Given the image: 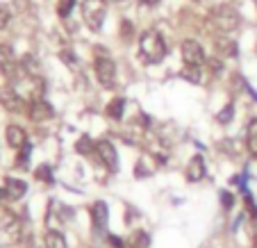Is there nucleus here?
<instances>
[{
    "instance_id": "1",
    "label": "nucleus",
    "mask_w": 257,
    "mask_h": 248,
    "mask_svg": "<svg viewBox=\"0 0 257 248\" xmlns=\"http://www.w3.org/2000/svg\"><path fill=\"white\" fill-rule=\"evenodd\" d=\"M139 57L146 64H160L166 57V41L157 30H148L141 34L139 41Z\"/></svg>"
},
{
    "instance_id": "2",
    "label": "nucleus",
    "mask_w": 257,
    "mask_h": 248,
    "mask_svg": "<svg viewBox=\"0 0 257 248\" xmlns=\"http://www.w3.org/2000/svg\"><path fill=\"white\" fill-rule=\"evenodd\" d=\"M107 14V3L105 0H84L82 3V19L89 30L98 32L102 28V21Z\"/></svg>"
},
{
    "instance_id": "3",
    "label": "nucleus",
    "mask_w": 257,
    "mask_h": 248,
    "mask_svg": "<svg viewBox=\"0 0 257 248\" xmlns=\"http://www.w3.org/2000/svg\"><path fill=\"white\" fill-rule=\"evenodd\" d=\"M21 234H23V225L16 216L5 214L3 216V223H0V246H12V243L21 241Z\"/></svg>"
},
{
    "instance_id": "4",
    "label": "nucleus",
    "mask_w": 257,
    "mask_h": 248,
    "mask_svg": "<svg viewBox=\"0 0 257 248\" xmlns=\"http://www.w3.org/2000/svg\"><path fill=\"white\" fill-rule=\"evenodd\" d=\"M93 68H96V78L102 87H107V89L114 87V82H116V64L112 59L107 57V55L105 57H98Z\"/></svg>"
},
{
    "instance_id": "5",
    "label": "nucleus",
    "mask_w": 257,
    "mask_h": 248,
    "mask_svg": "<svg viewBox=\"0 0 257 248\" xmlns=\"http://www.w3.org/2000/svg\"><path fill=\"white\" fill-rule=\"evenodd\" d=\"M212 21L221 32H230V30H234L239 25V14L232 7H218V10H214Z\"/></svg>"
},
{
    "instance_id": "6",
    "label": "nucleus",
    "mask_w": 257,
    "mask_h": 248,
    "mask_svg": "<svg viewBox=\"0 0 257 248\" xmlns=\"http://www.w3.org/2000/svg\"><path fill=\"white\" fill-rule=\"evenodd\" d=\"M0 105L12 114H21L25 109V100L14 87H3L0 89Z\"/></svg>"
},
{
    "instance_id": "7",
    "label": "nucleus",
    "mask_w": 257,
    "mask_h": 248,
    "mask_svg": "<svg viewBox=\"0 0 257 248\" xmlns=\"http://www.w3.org/2000/svg\"><path fill=\"white\" fill-rule=\"evenodd\" d=\"M182 59H185V66H203L205 64L203 46L194 39L182 41Z\"/></svg>"
},
{
    "instance_id": "8",
    "label": "nucleus",
    "mask_w": 257,
    "mask_h": 248,
    "mask_svg": "<svg viewBox=\"0 0 257 248\" xmlns=\"http://www.w3.org/2000/svg\"><path fill=\"white\" fill-rule=\"evenodd\" d=\"M16 71H19V62H16L12 46L0 44V75H5L7 80H14Z\"/></svg>"
},
{
    "instance_id": "9",
    "label": "nucleus",
    "mask_w": 257,
    "mask_h": 248,
    "mask_svg": "<svg viewBox=\"0 0 257 248\" xmlns=\"http://www.w3.org/2000/svg\"><path fill=\"white\" fill-rule=\"evenodd\" d=\"M96 155L100 157V162L109 171H116L118 169V155H116V148L112 146V141H107V139L96 141Z\"/></svg>"
},
{
    "instance_id": "10",
    "label": "nucleus",
    "mask_w": 257,
    "mask_h": 248,
    "mask_svg": "<svg viewBox=\"0 0 257 248\" xmlns=\"http://www.w3.org/2000/svg\"><path fill=\"white\" fill-rule=\"evenodd\" d=\"M53 107H50L48 102L41 98V100H30V107H28V116L30 121L34 123H41V121H48V118H53Z\"/></svg>"
},
{
    "instance_id": "11",
    "label": "nucleus",
    "mask_w": 257,
    "mask_h": 248,
    "mask_svg": "<svg viewBox=\"0 0 257 248\" xmlns=\"http://www.w3.org/2000/svg\"><path fill=\"white\" fill-rule=\"evenodd\" d=\"M5 137H7V144H10L14 151H23L28 146V135L21 126H7L5 130Z\"/></svg>"
},
{
    "instance_id": "12",
    "label": "nucleus",
    "mask_w": 257,
    "mask_h": 248,
    "mask_svg": "<svg viewBox=\"0 0 257 248\" xmlns=\"http://www.w3.org/2000/svg\"><path fill=\"white\" fill-rule=\"evenodd\" d=\"M205 178V160L200 155L191 157L187 164V180L189 182H200Z\"/></svg>"
},
{
    "instance_id": "13",
    "label": "nucleus",
    "mask_w": 257,
    "mask_h": 248,
    "mask_svg": "<svg viewBox=\"0 0 257 248\" xmlns=\"http://www.w3.org/2000/svg\"><path fill=\"white\" fill-rule=\"evenodd\" d=\"M107 216H109L107 203H102V200H96V203L91 205V221H93V225H96V230L105 228V225H107Z\"/></svg>"
},
{
    "instance_id": "14",
    "label": "nucleus",
    "mask_w": 257,
    "mask_h": 248,
    "mask_svg": "<svg viewBox=\"0 0 257 248\" xmlns=\"http://www.w3.org/2000/svg\"><path fill=\"white\" fill-rule=\"evenodd\" d=\"M5 191H7V198L10 200H21L25 196V191H28V185H25L23 180L10 178V180L5 182Z\"/></svg>"
},
{
    "instance_id": "15",
    "label": "nucleus",
    "mask_w": 257,
    "mask_h": 248,
    "mask_svg": "<svg viewBox=\"0 0 257 248\" xmlns=\"http://www.w3.org/2000/svg\"><path fill=\"white\" fill-rule=\"evenodd\" d=\"M123 109H125V98H114L109 105H107V116L109 118H114V121H118V118H123Z\"/></svg>"
},
{
    "instance_id": "16",
    "label": "nucleus",
    "mask_w": 257,
    "mask_h": 248,
    "mask_svg": "<svg viewBox=\"0 0 257 248\" xmlns=\"http://www.w3.org/2000/svg\"><path fill=\"white\" fill-rule=\"evenodd\" d=\"M44 246L46 248H66V239H64V234L57 232V230H48L44 237Z\"/></svg>"
},
{
    "instance_id": "17",
    "label": "nucleus",
    "mask_w": 257,
    "mask_h": 248,
    "mask_svg": "<svg viewBox=\"0 0 257 248\" xmlns=\"http://www.w3.org/2000/svg\"><path fill=\"white\" fill-rule=\"evenodd\" d=\"M148 243H151V237H148V232H144V230H135V232L130 234V241H127V246H130V248H148Z\"/></svg>"
},
{
    "instance_id": "18",
    "label": "nucleus",
    "mask_w": 257,
    "mask_h": 248,
    "mask_svg": "<svg viewBox=\"0 0 257 248\" xmlns=\"http://www.w3.org/2000/svg\"><path fill=\"white\" fill-rule=\"evenodd\" d=\"M216 50L223 55V57H234V55H237V44L230 41V39H223V37H218L216 39Z\"/></svg>"
},
{
    "instance_id": "19",
    "label": "nucleus",
    "mask_w": 257,
    "mask_h": 248,
    "mask_svg": "<svg viewBox=\"0 0 257 248\" xmlns=\"http://www.w3.org/2000/svg\"><path fill=\"white\" fill-rule=\"evenodd\" d=\"M180 75L185 80H189V82L198 84L200 82V66H185L182 71H180Z\"/></svg>"
},
{
    "instance_id": "20",
    "label": "nucleus",
    "mask_w": 257,
    "mask_h": 248,
    "mask_svg": "<svg viewBox=\"0 0 257 248\" xmlns=\"http://www.w3.org/2000/svg\"><path fill=\"white\" fill-rule=\"evenodd\" d=\"M75 151L80 153V155H89V153H93L96 151V144H93L89 137H82V139L75 144Z\"/></svg>"
},
{
    "instance_id": "21",
    "label": "nucleus",
    "mask_w": 257,
    "mask_h": 248,
    "mask_svg": "<svg viewBox=\"0 0 257 248\" xmlns=\"http://www.w3.org/2000/svg\"><path fill=\"white\" fill-rule=\"evenodd\" d=\"M34 178L41 182H53V169H50L48 164H41L39 169L34 171Z\"/></svg>"
},
{
    "instance_id": "22",
    "label": "nucleus",
    "mask_w": 257,
    "mask_h": 248,
    "mask_svg": "<svg viewBox=\"0 0 257 248\" xmlns=\"http://www.w3.org/2000/svg\"><path fill=\"white\" fill-rule=\"evenodd\" d=\"M73 7H75V0H59L57 3V14L62 16V19H68L73 12Z\"/></svg>"
},
{
    "instance_id": "23",
    "label": "nucleus",
    "mask_w": 257,
    "mask_h": 248,
    "mask_svg": "<svg viewBox=\"0 0 257 248\" xmlns=\"http://www.w3.org/2000/svg\"><path fill=\"white\" fill-rule=\"evenodd\" d=\"M232 116H234V107H232V102H230V105H225V107L216 114V121H218V123H223V126H225V123L232 121Z\"/></svg>"
},
{
    "instance_id": "24",
    "label": "nucleus",
    "mask_w": 257,
    "mask_h": 248,
    "mask_svg": "<svg viewBox=\"0 0 257 248\" xmlns=\"http://www.w3.org/2000/svg\"><path fill=\"white\" fill-rule=\"evenodd\" d=\"M221 205H223V209H232L234 196L230 194V191H221Z\"/></svg>"
},
{
    "instance_id": "25",
    "label": "nucleus",
    "mask_w": 257,
    "mask_h": 248,
    "mask_svg": "<svg viewBox=\"0 0 257 248\" xmlns=\"http://www.w3.org/2000/svg\"><path fill=\"white\" fill-rule=\"evenodd\" d=\"M7 23H10V10L0 3V30H5Z\"/></svg>"
},
{
    "instance_id": "26",
    "label": "nucleus",
    "mask_w": 257,
    "mask_h": 248,
    "mask_svg": "<svg viewBox=\"0 0 257 248\" xmlns=\"http://www.w3.org/2000/svg\"><path fill=\"white\" fill-rule=\"evenodd\" d=\"M246 148L252 157H257V135H248V141H246Z\"/></svg>"
},
{
    "instance_id": "27",
    "label": "nucleus",
    "mask_w": 257,
    "mask_h": 248,
    "mask_svg": "<svg viewBox=\"0 0 257 248\" xmlns=\"http://www.w3.org/2000/svg\"><path fill=\"white\" fill-rule=\"evenodd\" d=\"M107 241L112 243V246H114V248H125V246H127V243H125V241H123V239H121V237H116V234H109V237H107Z\"/></svg>"
},
{
    "instance_id": "28",
    "label": "nucleus",
    "mask_w": 257,
    "mask_h": 248,
    "mask_svg": "<svg viewBox=\"0 0 257 248\" xmlns=\"http://www.w3.org/2000/svg\"><path fill=\"white\" fill-rule=\"evenodd\" d=\"M248 135H257V118H252V121L248 123Z\"/></svg>"
},
{
    "instance_id": "29",
    "label": "nucleus",
    "mask_w": 257,
    "mask_h": 248,
    "mask_svg": "<svg viewBox=\"0 0 257 248\" xmlns=\"http://www.w3.org/2000/svg\"><path fill=\"white\" fill-rule=\"evenodd\" d=\"M141 3H144V5H148V7H153V5H157L160 0H141Z\"/></svg>"
},
{
    "instance_id": "30",
    "label": "nucleus",
    "mask_w": 257,
    "mask_h": 248,
    "mask_svg": "<svg viewBox=\"0 0 257 248\" xmlns=\"http://www.w3.org/2000/svg\"><path fill=\"white\" fill-rule=\"evenodd\" d=\"M7 198V191H5V187H3V189H0V200H5Z\"/></svg>"
},
{
    "instance_id": "31",
    "label": "nucleus",
    "mask_w": 257,
    "mask_h": 248,
    "mask_svg": "<svg viewBox=\"0 0 257 248\" xmlns=\"http://www.w3.org/2000/svg\"><path fill=\"white\" fill-rule=\"evenodd\" d=\"M112 3H127V0H112Z\"/></svg>"
}]
</instances>
